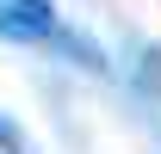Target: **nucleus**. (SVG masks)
Here are the masks:
<instances>
[{
  "label": "nucleus",
  "mask_w": 161,
  "mask_h": 154,
  "mask_svg": "<svg viewBox=\"0 0 161 154\" xmlns=\"http://www.w3.org/2000/svg\"><path fill=\"white\" fill-rule=\"evenodd\" d=\"M0 37H13V43H50L56 37L50 0H0Z\"/></svg>",
  "instance_id": "f257e3e1"
},
{
  "label": "nucleus",
  "mask_w": 161,
  "mask_h": 154,
  "mask_svg": "<svg viewBox=\"0 0 161 154\" xmlns=\"http://www.w3.org/2000/svg\"><path fill=\"white\" fill-rule=\"evenodd\" d=\"M0 148H6V154H37L19 130H13V117H6V111H0Z\"/></svg>",
  "instance_id": "f03ea898"
}]
</instances>
